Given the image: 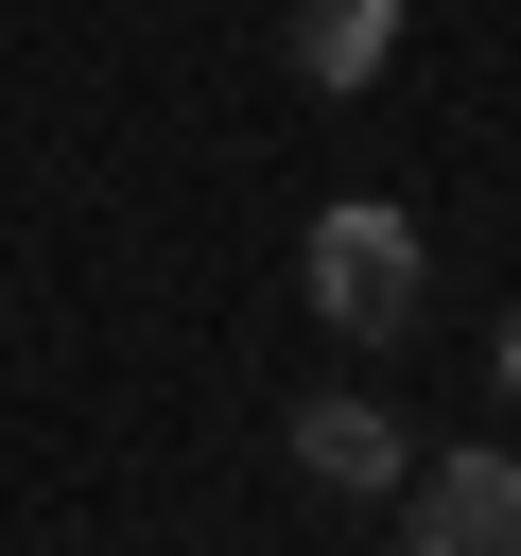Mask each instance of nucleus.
Segmentation results:
<instances>
[{
  "label": "nucleus",
  "mask_w": 521,
  "mask_h": 556,
  "mask_svg": "<svg viewBox=\"0 0 521 556\" xmlns=\"http://www.w3.org/2000/svg\"><path fill=\"white\" fill-rule=\"evenodd\" d=\"M295 295H313L347 348H399V330H417V226H399L382 191L313 208V243H295Z\"/></svg>",
  "instance_id": "obj_1"
},
{
  "label": "nucleus",
  "mask_w": 521,
  "mask_h": 556,
  "mask_svg": "<svg viewBox=\"0 0 521 556\" xmlns=\"http://www.w3.org/2000/svg\"><path fill=\"white\" fill-rule=\"evenodd\" d=\"M295 469L365 504V486H399L417 452H399V417H382V400H347V382H330V400H295Z\"/></svg>",
  "instance_id": "obj_3"
},
{
  "label": "nucleus",
  "mask_w": 521,
  "mask_h": 556,
  "mask_svg": "<svg viewBox=\"0 0 521 556\" xmlns=\"http://www.w3.org/2000/svg\"><path fill=\"white\" fill-rule=\"evenodd\" d=\"M399 556H521V452H434V469H399Z\"/></svg>",
  "instance_id": "obj_2"
},
{
  "label": "nucleus",
  "mask_w": 521,
  "mask_h": 556,
  "mask_svg": "<svg viewBox=\"0 0 521 556\" xmlns=\"http://www.w3.org/2000/svg\"><path fill=\"white\" fill-rule=\"evenodd\" d=\"M278 52H295V87H365V70L399 52V0H295Z\"/></svg>",
  "instance_id": "obj_4"
},
{
  "label": "nucleus",
  "mask_w": 521,
  "mask_h": 556,
  "mask_svg": "<svg viewBox=\"0 0 521 556\" xmlns=\"http://www.w3.org/2000/svg\"><path fill=\"white\" fill-rule=\"evenodd\" d=\"M504 400H521V330H504Z\"/></svg>",
  "instance_id": "obj_5"
}]
</instances>
